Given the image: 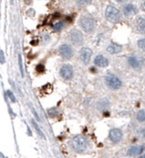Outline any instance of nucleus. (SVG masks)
<instances>
[{"instance_id": "15", "label": "nucleus", "mask_w": 145, "mask_h": 158, "mask_svg": "<svg viewBox=\"0 0 145 158\" xmlns=\"http://www.w3.org/2000/svg\"><path fill=\"white\" fill-rule=\"evenodd\" d=\"M128 62L130 65L134 69L139 68L141 65V62L138 59L134 56H130L128 58Z\"/></svg>"}, {"instance_id": "16", "label": "nucleus", "mask_w": 145, "mask_h": 158, "mask_svg": "<svg viewBox=\"0 0 145 158\" xmlns=\"http://www.w3.org/2000/svg\"><path fill=\"white\" fill-rule=\"evenodd\" d=\"M108 107H109V102L106 99H101L97 104L98 109H100V110H104V109H107Z\"/></svg>"}, {"instance_id": "17", "label": "nucleus", "mask_w": 145, "mask_h": 158, "mask_svg": "<svg viewBox=\"0 0 145 158\" xmlns=\"http://www.w3.org/2000/svg\"><path fill=\"white\" fill-rule=\"evenodd\" d=\"M137 119L140 122L145 121V110H140L137 114Z\"/></svg>"}, {"instance_id": "12", "label": "nucleus", "mask_w": 145, "mask_h": 158, "mask_svg": "<svg viewBox=\"0 0 145 158\" xmlns=\"http://www.w3.org/2000/svg\"><path fill=\"white\" fill-rule=\"evenodd\" d=\"M94 63L100 67H106L109 65V61L104 55H99L94 59Z\"/></svg>"}, {"instance_id": "8", "label": "nucleus", "mask_w": 145, "mask_h": 158, "mask_svg": "<svg viewBox=\"0 0 145 158\" xmlns=\"http://www.w3.org/2000/svg\"><path fill=\"white\" fill-rule=\"evenodd\" d=\"M92 55V50L89 48H84L80 52V58L84 63L87 65L90 62Z\"/></svg>"}, {"instance_id": "6", "label": "nucleus", "mask_w": 145, "mask_h": 158, "mask_svg": "<svg viewBox=\"0 0 145 158\" xmlns=\"http://www.w3.org/2000/svg\"><path fill=\"white\" fill-rule=\"evenodd\" d=\"M60 73L62 78H64L66 80H69V79H71L73 77L74 71H73V69L71 65H63L61 67Z\"/></svg>"}, {"instance_id": "18", "label": "nucleus", "mask_w": 145, "mask_h": 158, "mask_svg": "<svg viewBox=\"0 0 145 158\" xmlns=\"http://www.w3.org/2000/svg\"><path fill=\"white\" fill-rule=\"evenodd\" d=\"M32 124H33V125H34L35 129L36 130V131H37V133H38V134H39L40 136H41L42 138H45V135H44V134H43V131H42L41 130V128H39V126H38L37 123H36V121H34V120H32Z\"/></svg>"}, {"instance_id": "31", "label": "nucleus", "mask_w": 145, "mask_h": 158, "mask_svg": "<svg viewBox=\"0 0 145 158\" xmlns=\"http://www.w3.org/2000/svg\"><path fill=\"white\" fill-rule=\"evenodd\" d=\"M13 1H14V0H11V4H13Z\"/></svg>"}, {"instance_id": "10", "label": "nucleus", "mask_w": 145, "mask_h": 158, "mask_svg": "<svg viewBox=\"0 0 145 158\" xmlns=\"http://www.w3.org/2000/svg\"><path fill=\"white\" fill-rule=\"evenodd\" d=\"M138 9L135 5L129 4L125 5L123 8V13L126 16H131L137 13Z\"/></svg>"}, {"instance_id": "24", "label": "nucleus", "mask_w": 145, "mask_h": 158, "mask_svg": "<svg viewBox=\"0 0 145 158\" xmlns=\"http://www.w3.org/2000/svg\"><path fill=\"white\" fill-rule=\"evenodd\" d=\"M19 67H20L21 73V76H24V69H23V63H22V58L20 55H19Z\"/></svg>"}, {"instance_id": "1", "label": "nucleus", "mask_w": 145, "mask_h": 158, "mask_svg": "<svg viewBox=\"0 0 145 158\" xmlns=\"http://www.w3.org/2000/svg\"><path fill=\"white\" fill-rule=\"evenodd\" d=\"M105 15L107 20L113 24L118 23L121 18V14L119 10L114 6H111V5L107 6Z\"/></svg>"}, {"instance_id": "22", "label": "nucleus", "mask_w": 145, "mask_h": 158, "mask_svg": "<svg viewBox=\"0 0 145 158\" xmlns=\"http://www.w3.org/2000/svg\"><path fill=\"white\" fill-rule=\"evenodd\" d=\"M137 45L140 49L145 50V39H139L137 41Z\"/></svg>"}, {"instance_id": "5", "label": "nucleus", "mask_w": 145, "mask_h": 158, "mask_svg": "<svg viewBox=\"0 0 145 158\" xmlns=\"http://www.w3.org/2000/svg\"><path fill=\"white\" fill-rule=\"evenodd\" d=\"M69 39L71 43H73L75 46H80L84 42L83 34H81V31L76 30V29L70 31L69 35Z\"/></svg>"}, {"instance_id": "7", "label": "nucleus", "mask_w": 145, "mask_h": 158, "mask_svg": "<svg viewBox=\"0 0 145 158\" xmlns=\"http://www.w3.org/2000/svg\"><path fill=\"white\" fill-rule=\"evenodd\" d=\"M59 51H60L61 56L64 59H67V60L71 58V57L73 56V54H74L71 47L67 44L62 45L60 47Z\"/></svg>"}, {"instance_id": "30", "label": "nucleus", "mask_w": 145, "mask_h": 158, "mask_svg": "<svg viewBox=\"0 0 145 158\" xmlns=\"http://www.w3.org/2000/svg\"><path fill=\"white\" fill-rule=\"evenodd\" d=\"M118 1H120V2H123L124 1H126V0H117Z\"/></svg>"}, {"instance_id": "2", "label": "nucleus", "mask_w": 145, "mask_h": 158, "mask_svg": "<svg viewBox=\"0 0 145 158\" xmlns=\"http://www.w3.org/2000/svg\"><path fill=\"white\" fill-rule=\"evenodd\" d=\"M88 142L86 138L82 135L75 136L71 140V145L75 150L79 152H83L87 147Z\"/></svg>"}, {"instance_id": "28", "label": "nucleus", "mask_w": 145, "mask_h": 158, "mask_svg": "<svg viewBox=\"0 0 145 158\" xmlns=\"http://www.w3.org/2000/svg\"><path fill=\"white\" fill-rule=\"evenodd\" d=\"M141 8H142V9L144 10V11H145V1L141 4Z\"/></svg>"}, {"instance_id": "4", "label": "nucleus", "mask_w": 145, "mask_h": 158, "mask_svg": "<svg viewBox=\"0 0 145 158\" xmlns=\"http://www.w3.org/2000/svg\"><path fill=\"white\" fill-rule=\"evenodd\" d=\"M79 24L86 32H91L94 29L95 22L94 19L89 16H83L80 19Z\"/></svg>"}, {"instance_id": "27", "label": "nucleus", "mask_w": 145, "mask_h": 158, "mask_svg": "<svg viewBox=\"0 0 145 158\" xmlns=\"http://www.w3.org/2000/svg\"><path fill=\"white\" fill-rule=\"evenodd\" d=\"M141 134H142L143 137H144V138H145V128L142 130V131H141Z\"/></svg>"}, {"instance_id": "19", "label": "nucleus", "mask_w": 145, "mask_h": 158, "mask_svg": "<svg viewBox=\"0 0 145 158\" xmlns=\"http://www.w3.org/2000/svg\"><path fill=\"white\" fill-rule=\"evenodd\" d=\"M57 114H58V112H57V109L55 108H52L48 110V115L50 117L55 118L57 116Z\"/></svg>"}, {"instance_id": "21", "label": "nucleus", "mask_w": 145, "mask_h": 158, "mask_svg": "<svg viewBox=\"0 0 145 158\" xmlns=\"http://www.w3.org/2000/svg\"><path fill=\"white\" fill-rule=\"evenodd\" d=\"M64 26V23L62 21H59L54 24L53 28L55 31H60Z\"/></svg>"}, {"instance_id": "3", "label": "nucleus", "mask_w": 145, "mask_h": 158, "mask_svg": "<svg viewBox=\"0 0 145 158\" xmlns=\"http://www.w3.org/2000/svg\"><path fill=\"white\" fill-rule=\"evenodd\" d=\"M106 83L113 89H118L122 87V82L115 74L109 73L105 77Z\"/></svg>"}, {"instance_id": "29", "label": "nucleus", "mask_w": 145, "mask_h": 158, "mask_svg": "<svg viewBox=\"0 0 145 158\" xmlns=\"http://www.w3.org/2000/svg\"><path fill=\"white\" fill-rule=\"evenodd\" d=\"M139 158H145V153L144 154H142L141 156H140V157H139Z\"/></svg>"}, {"instance_id": "9", "label": "nucleus", "mask_w": 145, "mask_h": 158, "mask_svg": "<svg viewBox=\"0 0 145 158\" xmlns=\"http://www.w3.org/2000/svg\"><path fill=\"white\" fill-rule=\"evenodd\" d=\"M109 137L113 143H118L123 138V133L118 128H113L110 131Z\"/></svg>"}, {"instance_id": "14", "label": "nucleus", "mask_w": 145, "mask_h": 158, "mask_svg": "<svg viewBox=\"0 0 145 158\" xmlns=\"http://www.w3.org/2000/svg\"><path fill=\"white\" fill-rule=\"evenodd\" d=\"M137 30L141 34H145V19L139 17L136 21Z\"/></svg>"}, {"instance_id": "11", "label": "nucleus", "mask_w": 145, "mask_h": 158, "mask_svg": "<svg viewBox=\"0 0 145 158\" xmlns=\"http://www.w3.org/2000/svg\"><path fill=\"white\" fill-rule=\"evenodd\" d=\"M145 150V147L143 145H136V146L131 147L127 150V154L129 156H136L138 154H140L144 152Z\"/></svg>"}, {"instance_id": "23", "label": "nucleus", "mask_w": 145, "mask_h": 158, "mask_svg": "<svg viewBox=\"0 0 145 158\" xmlns=\"http://www.w3.org/2000/svg\"><path fill=\"white\" fill-rule=\"evenodd\" d=\"M36 70H37V72H39V73H43V72H45L44 65H42V64L38 65L37 67H36Z\"/></svg>"}, {"instance_id": "25", "label": "nucleus", "mask_w": 145, "mask_h": 158, "mask_svg": "<svg viewBox=\"0 0 145 158\" xmlns=\"http://www.w3.org/2000/svg\"><path fill=\"white\" fill-rule=\"evenodd\" d=\"M7 94H8L9 97V98L11 99V100L12 101V102H14L16 99H15V97H14V95L13 94V93H12L11 91H9H9L7 92Z\"/></svg>"}, {"instance_id": "13", "label": "nucleus", "mask_w": 145, "mask_h": 158, "mask_svg": "<svg viewBox=\"0 0 145 158\" xmlns=\"http://www.w3.org/2000/svg\"><path fill=\"white\" fill-rule=\"evenodd\" d=\"M122 49H123V47L120 45L113 43L108 46L107 48V51L110 54H117V53H120L122 51Z\"/></svg>"}, {"instance_id": "26", "label": "nucleus", "mask_w": 145, "mask_h": 158, "mask_svg": "<svg viewBox=\"0 0 145 158\" xmlns=\"http://www.w3.org/2000/svg\"><path fill=\"white\" fill-rule=\"evenodd\" d=\"M0 62L1 63H4V53L2 50H0Z\"/></svg>"}, {"instance_id": "20", "label": "nucleus", "mask_w": 145, "mask_h": 158, "mask_svg": "<svg viewBox=\"0 0 145 158\" xmlns=\"http://www.w3.org/2000/svg\"><path fill=\"white\" fill-rule=\"evenodd\" d=\"M91 0H77V4L80 6H84L90 4Z\"/></svg>"}]
</instances>
